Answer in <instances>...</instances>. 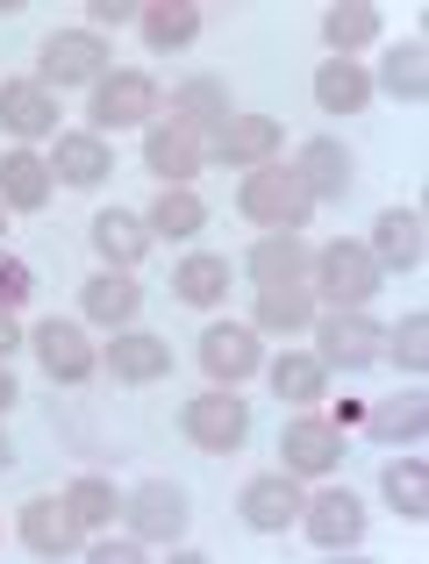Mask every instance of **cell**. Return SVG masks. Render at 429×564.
Masks as SVG:
<instances>
[{"mask_svg":"<svg viewBox=\"0 0 429 564\" xmlns=\"http://www.w3.org/2000/svg\"><path fill=\"white\" fill-rule=\"evenodd\" d=\"M236 207H244L250 221H265V229H301L308 215H315V193H308V180L293 165H250L244 186H236Z\"/></svg>","mask_w":429,"mask_h":564,"instance_id":"6da1fadb","label":"cell"},{"mask_svg":"<svg viewBox=\"0 0 429 564\" xmlns=\"http://www.w3.org/2000/svg\"><path fill=\"white\" fill-rule=\"evenodd\" d=\"M100 65H108V43L94 36V29H51L36 51V86L43 94H57V86H94Z\"/></svg>","mask_w":429,"mask_h":564,"instance_id":"7a4b0ae2","label":"cell"},{"mask_svg":"<svg viewBox=\"0 0 429 564\" xmlns=\"http://www.w3.org/2000/svg\"><path fill=\"white\" fill-rule=\"evenodd\" d=\"M158 115V79L151 72H100L94 79V137H108V129H143Z\"/></svg>","mask_w":429,"mask_h":564,"instance_id":"3957f363","label":"cell"},{"mask_svg":"<svg viewBox=\"0 0 429 564\" xmlns=\"http://www.w3.org/2000/svg\"><path fill=\"white\" fill-rule=\"evenodd\" d=\"M180 429H186V443H194V451H236V443L250 436V408L236 400V386H215V393L186 400Z\"/></svg>","mask_w":429,"mask_h":564,"instance_id":"277c9868","label":"cell"},{"mask_svg":"<svg viewBox=\"0 0 429 564\" xmlns=\"http://www.w3.org/2000/svg\"><path fill=\"white\" fill-rule=\"evenodd\" d=\"M387 358V329H379L365 307H336L330 322H322V365L330 372H365V365Z\"/></svg>","mask_w":429,"mask_h":564,"instance_id":"5b68a950","label":"cell"},{"mask_svg":"<svg viewBox=\"0 0 429 564\" xmlns=\"http://www.w3.org/2000/svg\"><path fill=\"white\" fill-rule=\"evenodd\" d=\"M379 279H387V272L373 264V250H365V243H330L315 258V286L330 293L336 307H365L379 293Z\"/></svg>","mask_w":429,"mask_h":564,"instance_id":"8992f818","label":"cell"},{"mask_svg":"<svg viewBox=\"0 0 429 564\" xmlns=\"http://www.w3.org/2000/svg\"><path fill=\"white\" fill-rule=\"evenodd\" d=\"M279 457H287L293 479H322V471L344 457V429H336L330 414H293V422L279 429Z\"/></svg>","mask_w":429,"mask_h":564,"instance_id":"52a82bcc","label":"cell"},{"mask_svg":"<svg viewBox=\"0 0 429 564\" xmlns=\"http://www.w3.org/2000/svg\"><path fill=\"white\" fill-rule=\"evenodd\" d=\"M201 158H208V143H201V129L180 122V115L151 122V137H143V165H151L165 186H186V180L201 172Z\"/></svg>","mask_w":429,"mask_h":564,"instance_id":"ba28073f","label":"cell"},{"mask_svg":"<svg viewBox=\"0 0 429 564\" xmlns=\"http://www.w3.org/2000/svg\"><path fill=\"white\" fill-rule=\"evenodd\" d=\"M301 522H308V543L315 551H351V543L365 536V508L351 486H330V494L301 500Z\"/></svg>","mask_w":429,"mask_h":564,"instance_id":"9c48e42d","label":"cell"},{"mask_svg":"<svg viewBox=\"0 0 429 564\" xmlns=\"http://www.w3.org/2000/svg\"><path fill=\"white\" fill-rule=\"evenodd\" d=\"M29 344H36V358H43V372H51L57 386H79V379H94V365H100V350L86 344V329L79 322H36V336H29Z\"/></svg>","mask_w":429,"mask_h":564,"instance_id":"30bf717a","label":"cell"},{"mask_svg":"<svg viewBox=\"0 0 429 564\" xmlns=\"http://www.w3.org/2000/svg\"><path fill=\"white\" fill-rule=\"evenodd\" d=\"M265 365V350H258V329H244V322H215L208 336H201V372H208L215 386H236V379H250Z\"/></svg>","mask_w":429,"mask_h":564,"instance_id":"8fae6325","label":"cell"},{"mask_svg":"<svg viewBox=\"0 0 429 564\" xmlns=\"http://www.w3.org/2000/svg\"><path fill=\"white\" fill-rule=\"evenodd\" d=\"M14 529H22V551L36 557H79V514L65 508V500H29L22 514H14Z\"/></svg>","mask_w":429,"mask_h":564,"instance_id":"7c38bea8","label":"cell"},{"mask_svg":"<svg viewBox=\"0 0 429 564\" xmlns=\"http://www.w3.org/2000/svg\"><path fill=\"white\" fill-rule=\"evenodd\" d=\"M244 522L258 529V536H279V529L301 522V479L293 471H265V479L244 486Z\"/></svg>","mask_w":429,"mask_h":564,"instance_id":"4fadbf2b","label":"cell"},{"mask_svg":"<svg viewBox=\"0 0 429 564\" xmlns=\"http://www.w3.org/2000/svg\"><path fill=\"white\" fill-rule=\"evenodd\" d=\"M215 158L236 165V172L272 165V158H279V122H272V115H229V122L215 129Z\"/></svg>","mask_w":429,"mask_h":564,"instance_id":"5bb4252c","label":"cell"},{"mask_svg":"<svg viewBox=\"0 0 429 564\" xmlns=\"http://www.w3.org/2000/svg\"><path fill=\"white\" fill-rule=\"evenodd\" d=\"M129 522H137L143 543H180V529H186V494H180L172 479L137 486V494H129Z\"/></svg>","mask_w":429,"mask_h":564,"instance_id":"9a60e30c","label":"cell"},{"mask_svg":"<svg viewBox=\"0 0 429 564\" xmlns=\"http://www.w3.org/2000/svg\"><path fill=\"white\" fill-rule=\"evenodd\" d=\"M365 250H373L379 272H416L422 264V215L416 207H387V215L373 221V243Z\"/></svg>","mask_w":429,"mask_h":564,"instance_id":"2e32d148","label":"cell"},{"mask_svg":"<svg viewBox=\"0 0 429 564\" xmlns=\"http://www.w3.org/2000/svg\"><path fill=\"white\" fill-rule=\"evenodd\" d=\"M0 129L22 137V143L51 137V129H57V94H43L36 79H8V86H0Z\"/></svg>","mask_w":429,"mask_h":564,"instance_id":"e0dca14e","label":"cell"},{"mask_svg":"<svg viewBox=\"0 0 429 564\" xmlns=\"http://www.w3.org/2000/svg\"><path fill=\"white\" fill-rule=\"evenodd\" d=\"M250 279H258V286H293V279L308 272V243H301V229H265L258 243H250Z\"/></svg>","mask_w":429,"mask_h":564,"instance_id":"ac0fdd59","label":"cell"},{"mask_svg":"<svg viewBox=\"0 0 429 564\" xmlns=\"http://www.w3.org/2000/svg\"><path fill=\"white\" fill-rule=\"evenodd\" d=\"M108 365H115L122 386H151V379L172 372V344H165V336H143V329H115Z\"/></svg>","mask_w":429,"mask_h":564,"instance_id":"d6986e66","label":"cell"},{"mask_svg":"<svg viewBox=\"0 0 429 564\" xmlns=\"http://www.w3.org/2000/svg\"><path fill=\"white\" fill-rule=\"evenodd\" d=\"M79 307H86V322H100V329H129L137 307H143V286L129 272H100V279H86Z\"/></svg>","mask_w":429,"mask_h":564,"instance_id":"ffe728a7","label":"cell"},{"mask_svg":"<svg viewBox=\"0 0 429 564\" xmlns=\"http://www.w3.org/2000/svg\"><path fill=\"white\" fill-rule=\"evenodd\" d=\"M86 236H94V250L108 258V272H129V264L151 250V221H143V215H122V207L94 215V229H86Z\"/></svg>","mask_w":429,"mask_h":564,"instance_id":"44dd1931","label":"cell"},{"mask_svg":"<svg viewBox=\"0 0 429 564\" xmlns=\"http://www.w3.org/2000/svg\"><path fill=\"white\" fill-rule=\"evenodd\" d=\"M108 172H115V158H108V143H100L94 129H72V137H57L51 180H65V186H100Z\"/></svg>","mask_w":429,"mask_h":564,"instance_id":"7402d4cb","label":"cell"},{"mask_svg":"<svg viewBox=\"0 0 429 564\" xmlns=\"http://www.w3.org/2000/svg\"><path fill=\"white\" fill-rule=\"evenodd\" d=\"M293 172L308 180V193H315V200H344V193H351V151H344L336 137H315L301 158H293Z\"/></svg>","mask_w":429,"mask_h":564,"instance_id":"603a6c76","label":"cell"},{"mask_svg":"<svg viewBox=\"0 0 429 564\" xmlns=\"http://www.w3.org/2000/svg\"><path fill=\"white\" fill-rule=\"evenodd\" d=\"M365 429H373V443H416L422 429H429V393H422V386H408V393L365 408Z\"/></svg>","mask_w":429,"mask_h":564,"instance_id":"cb8c5ba5","label":"cell"},{"mask_svg":"<svg viewBox=\"0 0 429 564\" xmlns=\"http://www.w3.org/2000/svg\"><path fill=\"white\" fill-rule=\"evenodd\" d=\"M0 200L22 207V215H36V207L51 200V158H36V151H8V158H0Z\"/></svg>","mask_w":429,"mask_h":564,"instance_id":"d4e9b609","label":"cell"},{"mask_svg":"<svg viewBox=\"0 0 429 564\" xmlns=\"http://www.w3.org/2000/svg\"><path fill=\"white\" fill-rule=\"evenodd\" d=\"M137 29H143L151 51H186V43L201 36V8L194 0H151V8L137 14Z\"/></svg>","mask_w":429,"mask_h":564,"instance_id":"484cf974","label":"cell"},{"mask_svg":"<svg viewBox=\"0 0 429 564\" xmlns=\"http://www.w3.org/2000/svg\"><path fill=\"white\" fill-rule=\"evenodd\" d=\"M373 36H379V8H373V0H336V8L322 14V43H330L336 57L365 51Z\"/></svg>","mask_w":429,"mask_h":564,"instance_id":"4316f807","label":"cell"},{"mask_svg":"<svg viewBox=\"0 0 429 564\" xmlns=\"http://www.w3.org/2000/svg\"><path fill=\"white\" fill-rule=\"evenodd\" d=\"M315 100H322V115H358L365 100H373V79H365L351 57H330V65L315 72Z\"/></svg>","mask_w":429,"mask_h":564,"instance_id":"83f0119b","label":"cell"},{"mask_svg":"<svg viewBox=\"0 0 429 564\" xmlns=\"http://www.w3.org/2000/svg\"><path fill=\"white\" fill-rule=\"evenodd\" d=\"M379 486H387V500H394L401 522H429V465L422 457H394V465L379 471Z\"/></svg>","mask_w":429,"mask_h":564,"instance_id":"f1b7e54d","label":"cell"},{"mask_svg":"<svg viewBox=\"0 0 429 564\" xmlns=\"http://www.w3.org/2000/svg\"><path fill=\"white\" fill-rule=\"evenodd\" d=\"M308 315H315V293L293 279V286H258V329H272V336H293V329H308Z\"/></svg>","mask_w":429,"mask_h":564,"instance_id":"f546056e","label":"cell"},{"mask_svg":"<svg viewBox=\"0 0 429 564\" xmlns=\"http://www.w3.org/2000/svg\"><path fill=\"white\" fill-rule=\"evenodd\" d=\"M172 115H180V122H194V129H222L236 108H229V86L201 72V79H186L180 94H172Z\"/></svg>","mask_w":429,"mask_h":564,"instance_id":"4dcf8cb0","label":"cell"},{"mask_svg":"<svg viewBox=\"0 0 429 564\" xmlns=\"http://www.w3.org/2000/svg\"><path fill=\"white\" fill-rule=\"evenodd\" d=\"M201 229H208V207H201V193H186V186H165V193H158L151 236H172V243H186V236H201Z\"/></svg>","mask_w":429,"mask_h":564,"instance_id":"1f68e13d","label":"cell"},{"mask_svg":"<svg viewBox=\"0 0 429 564\" xmlns=\"http://www.w3.org/2000/svg\"><path fill=\"white\" fill-rule=\"evenodd\" d=\"M422 43H394L387 57H379V86H387L394 100H422L429 94V65H422Z\"/></svg>","mask_w":429,"mask_h":564,"instance_id":"d6a6232c","label":"cell"},{"mask_svg":"<svg viewBox=\"0 0 429 564\" xmlns=\"http://www.w3.org/2000/svg\"><path fill=\"white\" fill-rule=\"evenodd\" d=\"M172 293H180L186 307H222V293H229V264H222V258H186L180 272H172Z\"/></svg>","mask_w":429,"mask_h":564,"instance_id":"836d02e7","label":"cell"},{"mask_svg":"<svg viewBox=\"0 0 429 564\" xmlns=\"http://www.w3.org/2000/svg\"><path fill=\"white\" fill-rule=\"evenodd\" d=\"M322 386H330V365H322V358L287 350V358L272 365V393H279V400H301V408H308V400H322Z\"/></svg>","mask_w":429,"mask_h":564,"instance_id":"e575fe53","label":"cell"},{"mask_svg":"<svg viewBox=\"0 0 429 564\" xmlns=\"http://www.w3.org/2000/svg\"><path fill=\"white\" fill-rule=\"evenodd\" d=\"M65 508L79 514V529H100V522H115V486L108 479H72L65 486Z\"/></svg>","mask_w":429,"mask_h":564,"instance_id":"d590c367","label":"cell"},{"mask_svg":"<svg viewBox=\"0 0 429 564\" xmlns=\"http://www.w3.org/2000/svg\"><path fill=\"white\" fill-rule=\"evenodd\" d=\"M387 350H394L401 372H422V365H429V315H408L401 329H387Z\"/></svg>","mask_w":429,"mask_h":564,"instance_id":"8d00e7d4","label":"cell"},{"mask_svg":"<svg viewBox=\"0 0 429 564\" xmlns=\"http://www.w3.org/2000/svg\"><path fill=\"white\" fill-rule=\"evenodd\" d=\"M36 293V279H29V264L22 258H0V315H14V307Z\"/></svg>","mask_w":429,"mask_h":564,"instance_id":"74e56055","label":"cell"},{"mask_svg":"<svg viewBox=\"0 0 429 564\" xmlns=\"http://www.w3.org/2000/svg\"><path fill=\"white\" fill-rule=\"evenodd\" d=\"M143 551H151L143 536H108V543H94L86 557H94V564H143Z\"/></svg>","mask_w":429,"mask_h":564,"instance_id":"f35d334b","label":"cell"},{"mask_svg":"<svg viewBox=\"0 0 429 564\" xmlns=\"http://www.w3.org/2000/svg\"><path fill=\"white\" fill-rule=\"evenodd\" d=\"M86 14H94V36H100V29H122L129 22V0H94Z\"/></svg>","mask_w":429,"mask_h":564,"instance_id":"ab89813d","label":"cell"},{"mask_svg":"<svg viewBox=\"0 0 429 564\" xmlns=\"http://www.w3.org/2000/svg\"><path fill=\"white\" fill-rule=\"evenodd\" d=\"M14 350H22V329H14V315H0V365H8Z\"/></svg>","mask_w":429,"mask_h":564,"instance_id":"60d3db41","label":"cell"},{"mask_svg":"<svg viewBox=\"0 0 429 564\" xmlns=\"http://www.w3.org/2000/svg\"><path fill=\"white\" fill-rule=\"evenodd\" d=\"M14 400H22V393H14V379H8V365H0V414H8V408H14Z\"/></svg>","mask_w":429,"mask_h":564,"instance_id":"b9f144b4","label":"cell"},{"mask_svg":"<svg viewBox=\"0 0 429 564\" xmlns=\"http://www.w3.org/2000/svg\"><path fill=\"white\" fill-rule=\"evenodd\" d=\"M0 471H8V436H0Z\"/></svg>","mask_w":429,"mask_h":564,"instance_id":"7bdbcfd3","label":"cell"}]
</instances>
